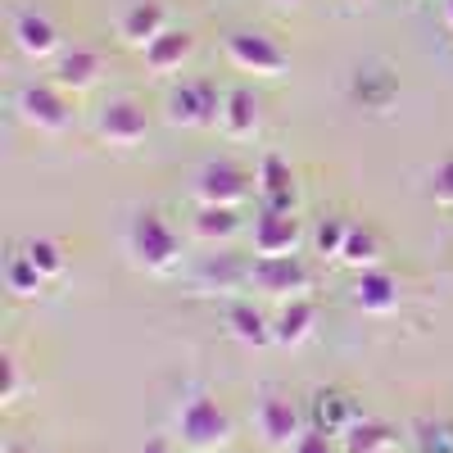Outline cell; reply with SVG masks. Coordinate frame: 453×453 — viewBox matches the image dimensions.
Returning <instances> with one entry per match:
<instances>
[{
	"mask_svg": "<svg viewBox=\"0 0 453 453\" xmlns=\"http://www.w3.org/2000/svg\"><path fill=\"white\" fill-rule=\"evenodd\" d=\"M145 132H150V113H145V104L132 100V96L109 100V104H100V113H96V136H100L104 145L132 150V145L145 141Z\"/></svg>",
	"mask_w": 453,
	"mask_h": 453,
	"instance_id": "cell-7",
	"label": "cell"
},
{
	"mask_svg": "<svg viewBox=\"0 0 453 453\" xmlns=\"http://www.w3.org/2000/svg\"><path fill=\"white\" fill-rule=\"evenodd\" d=\"M5 399H10V403L19 399V363H14V358H5Z\"/></svg>",
	"mask_w": 453,
	"mask_h": 453,
	"instance_id": "cell-32",
	"label": "cell"
},
{
	"mask_svg": "<svg viewBox=\"0 0 453 453\" xmlns=\"http://www.w3.org/2000/svg\"><path fill=\"white\" fill-rule=\"evenodd\" d=\"M254 422H258L263 444H273V449H286V444H295L299 435H304L299 431V403L286 390H263Z\"/></svg>",
	"mask_w": 453,
	"mask_h": 453,
	"instance_id": "cell-10",
	"label": "cell"
},
{
	"mask_svg": "<svg viewBox=\"0 0 453 453\" xmlns=\"http://www.w3.org/2000/svg\"><path fill=\"white\" fill-rule=\"evenodd\" d=\"M418 444L422 453H453V422H418Z\"/></svg>",
	"mask_w": 453,
	"mask_h": 453,
	"instance_id": "cell-29",
	"label": "cell"
},
{
	"mask_svg": "<svg viewBox=\"0 0 453 453\" xmlns=\"http://www.w3.org/2000/svg\"><path fill=\"white\" fill-rule=\"evenodd\" d=\"M390 444H395V431L372 418H358L345 431V453H390Z\"/></svg>",
	"mask_w": 453,
	"mask_h": 453,
	"instance_id": "cell-22",
	"label": "cell"
},
{
	"mask_svg": "<svg viewBox=\"0 0 453 453\" xmlns=\"http://www.w3.org/2000/svg\"><path fill=\"white\" fill-rule=\"evenodd\" d=\"M395 96H399V78H395L386 64H363V68H354V78H349V100H354V104L381 113V109L395 104Z\"/></svg>",
	"mask_w": 453,
	"mask_h": 453,
	"instance_id": "cell-13",
	"label": "cell"
},
{
	"mask_svg": "<svg viewBox=\"0 0 453 453\" xmlns=\"http://www.w3.org/2000/svg\"><path fill=\"white\" fill-rule=\"evenodd\" d=\"M136 453H173V449H168V440H159V435H155V440H145Z\"/></svg>",
	"mask_w": 453,
	"mask_h": 453,
	"instance_id": "cell-33",
	"label": "cell"
},
{
	"mask_svg": "<svg viewBox=\"0 0 453 453\" xmlns=\"http://www.w3.org/2000/svg\"><path fill=\"white\" fill-rule=\"evenodd\" d=\"M444 23H449V32H453V0H444Z\"/></svg>",
	"mask_w": 453,
	"mask_h": 453,
	"instance_id": "cell-34",
	"label": "cell"
},
{
	"mask_svg": "<svg viewBox=\"0 0 453 453\" xmlns=\"http://www.w3.org/2000/svg\"><path fill=\"white\" fill-rule=\"evenodd\" d=\"M376 258H381V241H376V232L372 226H349V241H345V250H340V263L367 273V268H376Z\"/></svg>",
	"mask_w": 453,
	"mask_h": 453,
	"instance_id": "cell-24",
	"label": "cell"
},
{
	"mask_svg": "<svg viewBox=\"0 0 453 453\" xmlns=\"http://www.w3.org/2000/svg\"><path fill=\"white\" fill-rule=\"evenodd\" d=\"M250 286L258 295H273V299H299V295L309 290V268L299 263V254L254 258L250 263Z\"/></svg>",
	"mask_w": 453,
	"mask_h": 453,
	"instance_id": "cell-8",
	"label": "cell"
},
{
	"mask_svg": "<svg viewBox=\"0 0 453 453\" xmlns=\"http://www.w3.org/2000/svg\"><path fill=\"white\" fill-rule=\"evenodd\" d=\"M354 309H363V313H372V318L395 313V309H399V281H395L390 273H381V268L358 273V281H354Z\"/></svg>",
	"mask_w": 453,
	"mask_h": 453,
	"instance_id": "cell-17",
	"label": "cell"
},
{
	"mask_svg": "<svg viewBox=\"0 0 453 453\" xmlns=\"http://www.w3.org/2000/svg\"><path fill=\"white\" fill-rule=\"evenodd\" d=\"M431 196H435V204L453 209V159L435 164V173H431Z\"/></svg>",
	"mask_w": 453,
	"mask_h": 453,
	"instance_id": "cell-30",
	"label": "cell"
},
{
	"mask_svg": "<svg viewBox=\"0 0 453 453\" xmlns=\"http://www.w3.org/2000/svg\"><path fill=\"white\" fill-rule=\"evenodd\" d=\"M295 453H331V435L313 426V431H304L295 440Z\"/></svg>",
	"mask_w": 453,
	"mask_h": 453,
	"instance_id": "cell-31",
	"label": "cell"
},
{
	"mask_svg": "<svg viewBox=\"0 0 453 453\" xmlns=\"http://www.w3.org/2000/svg\"><path fill=\"white\" fill-rule=\"evenodd\" d=\"M23 254L32 258V268L42 273L46 281L64 277V245H59V241H50V236H32V241L23 245Z\"/></svg>",
	"mask_w": 453,
	"mask_h": 453,
	"instance_id": "cell-26",
	"label": "cell"
},
{
	"mask_svg": "<svg viewBox=\"0 0 453 453\" xmlns=\"http://www.w3.org/2000/svg\"><path fill=\"white\" fill-rule=\"evenodd\" d=\"M226 326H232V335L241 340V345H268V340H273V322L263 318L254 304H232Z\"/></svg>",
	"mask_w": 453,
	"mask_h": 453,
	"instance_id": "cell-23",
	"label": "cell"
},
{
	"mask_svg": "<svg viewBox=\"0 0 453 453\" xmlns=\"http://www.w3.org/2000/svg\"><path fill=\"white\" fill-rule=\"evenodd\" d=\"M196 204H222V209H241L250 196V173L232 159H209L196 173Z\"/></svg>",
	"mask_w": 453,
	"mask_h": 453,
	"instance_id": "cell-6",
	"label": "cell"
},
{
	"mask_svg": "<svg viewBox=\"0 0 453 453\" xmlns=\"http://www.w3.org/2000/svg\"><path fill=\"white\" fill-rule=\"evenodd\" d=\"M313 322H318V309L309 304L304 295L286 299L281 313L273 318V340H277V345H286V349H295V345H304V340L313 335Z\"/></svg>",
	"mask_w": 453,
	"mask_h": 453,
	"instance_id": "cell-18",
	"label": "cell"
},
{
	"mask_svg": "<svg viewBox=\"0 0 453 453\" xmlns=\"http://www.w3.org/2000/svg\"><path fill=\"white\" fill-rule=\"evenodd\" d=\"M200 277L213 286H236V281H250V268H241V263L232 258V254H209L204 258V268H200Z\"/></svg>",
	"mask_w": 453,
	"mask_h": 453,
	"instance_id": "cell-28",
	"label": "cell"
},
{
	"mask_svg": "<svg viewBox=\"0 0 453 453\" xmlns=\"http://www.w3.org/2000/svg\"><path fill=\"white\" fill-rule=\"evenodd\" d=\"M145 68H150V78H164V73H177L186 59L196 55V36L186 32V27H168L164 36H155L145 50Z\"/></svg>",
	"mask_w": 453,
	"mask_h": 453,
	"instance_id": "cell-16",
	"label": "cell"
},
{
	"mask_svg": "<svg viewBox=\"0 0 453 453\" xmlns=\"http://www.w3.org/2000/svg\"><path fill=\"white\" fill-rule=\"evenodd\" d=\"M127 254L136 268L145 273H173L181 258V236L168 226V218L159 209H136L127 222Z\"/></svg>",
	"mask_w": 453,
	"mask_h": 453,
	"instance_id": "cell-1",
	"label": "cell"
},
{
	"mask_svg": "<svg viewBox=\"0 0 453 453\" xmlns=\"http://www.w3.org/2000/svg\"><path fill=\"white\" fill-rule=\"evenodd\" d=\"M349 226L354 222H345V218H322L318 232H313V250L322 258H340V250H345V241H349Z\"/></svg>",
	"mask_w": 453,
	"mask_h": 453,
	"instance_id": "cell-27",
	"label": "cell"
},
{
	"mask_svg": "<svg viewBox=\"0 0 453 453\" xmlns=\"http://www.w3.org/2000/svg\"><path fill=\"white\" fill-rule=\"evenodd\" d=\"M299 241H304V226H299L295 213L286 209H263L250 226V245H254V258H281V254H295Z\"/></svg>",
	"mask_w": 453,
	"mask_h": 453,
	"instance_id": "cell-9",
	"label": "cell"
},
{
	"mask_svg": "<svg viewBox=\"0 0 453 453\" xmlns=\"http://www.w3.org/2000/svg\"><path fill=\"white\" fill-rule=\"evenodd\" d=\"M177 435L191 453H218L232 440V412H226L213 395H191L177 408Z\"/></svg>",
	"mask_w": 453,
	"mask_h": 453,
	"instance_id": "cell-2",
	"label": "cell"
},
{
	"mask_svg": "<svg viewBox=\"0 0 453 453\" xmlns=\"http://www.w3.org/2000/svg\"><path fill=\"white\" fill-rule=\"evenodd\" d=\"M14 109H19V119L42 136H64L73 127V109H68V100L55 82L50 87H23L14 96Z\"/></svg>",
	"mask_w": 453,
	"mask_h": 453,
	"instance_id": "cell-5",
	"label": "cell"
},
{
	"mask_svg": "<svg viewBox=\"0 0 453 453\" xmlns=\"http://www.w3.org/2000/svg\"><path fill=\"white\" fill-rule=\"evenodd\" d=\"M258 119H263V104H258V96H254L250 87L222 91V119H218V127H222L226 141L254 136V132H258Z\"/></svg>",
	"mask_w": 453,
	"mask_h": 453,
	"instance_id": "cell-15",
	"label": "cell"
},
{
	"mask_svg": "<svg viewBox=\"0 0 453 453\" xmlns=\"http://www.w3.org/2000/svg\"><path fill=\"white\" fill-rule=\"evenodd\" d=\"M10 453H27V449H10Z\"/></svg>",
	"mask_w": 453,
	"mask_h": 453,
	"instance_id": "cell-36",
	"label": "cell"
},
{
	"mask_svg": "<svg viewBox=\"0 0 453 453\" xmlns=\"http://www.w3.org/2000/svg\"><path fill=\"white\" fill-rule=\"evenodd\" d=\"M5 286L14 290V295H23V299H32V295H42L46 290V277L32 268V258L19 250V254H10V263H5Z\"/></svg>",
	"mask_w": 453,
	"mask_h": 453,
	"instance_id": "cell-25",
	"label": "cell"
},
{
	"mask_svg": "<svg viewBox=\"0 0 453 453\" xmlns=\"http://www.w3.org/2000/svg\"><path fill=\"white\" fill-rule=\"evenodd\" d=\"M222 50L241 73H254V78H281V73L290 68L286 50L258 27H232L222 36Z\"/></svg>",
	"mask_w": 453,
	"mask_h": 453,
	"instance_id": "cell-3",
	"label": "cell"
},
{
	"mask_svg": "<svg viewBox=\"0 0 453 453\" xmlns=\"http://www.w3.org/2000/svg\"><path fill=\"white\" fill-rule=\"evenodd\" d=\"M10 36H14V50H19L23 59H32V64L55 59V55H59V46H64V42H59V27H55L46 14H36V10L14 14Z\"/></svg>",
	"mask_w": 453,
	"mask_h": 453,
	"instance_id": "cell-11",
	"label": "cell"
},
{
	"mask_svg": "<svg viewBox=\"0 0 453 453\" xmlns=\"http://www.w3.org/2000/svg\"><path fill=\"white\" fill-rule=\"evenodd\" d=\"M313 422L318 431L326 435H345L358 418H354V399L349 395H340V390H318L313 395Z\"/></svg>",
	"mask_w": 453,
	"mask_h": 453,
	"instance_id": "cell-20",
	"label": "cell"
},
{
	"mask_svg": "<svg viewBox=\"0 0 453 453\" xmlns=\"http://www.w3.org/2000/svg\"><path fill=\"white\" fill-rule=\"evenodd\" d=\"M254 191L263 196V209H286L295 213L299 204V191H295V173L281 155H263L258 168H254Z\"/></svg>",
	"mask_w": 453,
	"mask_h": 453,
	"instance_id": "cell-12",
	"label": "cell"
},
{
	"mask_svg": "<svg viewBox=\"0 0 453 453\" xmlns=\"http://www.w3.org/2000/svg\"><path fill=\"white\" fill-rule=\"evenodd\" d=\"M277 5H304V0H277Z\"/></svg>",
	"mask_w": 453,
	"mask_h": 453,
	"instance_id": "cell-35",
	"label": "cell"
},
{
	"mask_svg": "<svg viewBox=\"0 0 453 453\" xmlns=\"http://www.w3.org/2000/svg\"><path fill=\"white\" fill-rule=\"evenodd\" d=\"M164 32H168V14H164L159 0H132V5L123 10V19H119V36L132 50H145Z\"/></svg>",
	"mask_w": 453,
	"mask_h": 453,
	"instance_id": "cell-14",
	"label": "cell"
},
{
	"mask_svg": "<svg viewBox=\"0 0 453 453\" xmlns=\"http://www.w3.org/2000/svg\"><path fill=\"white\" fill-rule=\"evenodd\" d=\"M191 232H196V236H200L204 245L232 241V236L241 232V213H236V209H222V204H196Z\"/></svg>",
	"mask_w": 453,
	"mask_h": 453,
	"instance_id": "cell-21",
	"label": "cell"
},
{
	"mask_svg": "<svg viewBox=\"0 0 453 453\" xmlns=\"http://www.w3.org/2000/svg\"><path fill=\"white\" fill-rule=\"evenodd\" d=\"M173 127H218L222 119V91L213 82H181L164 100Z\"/></svg>",
	"mask_w": 453,
	"mask_h": 453,
	"instance_id": "cell-4",
	"label": "cell"
},
{
	"mask_svg": "<svg viewBox=\"0 0 453 453\" xmlns=\"http://www.w3.org/2000/svg\"><path fill=\"white\" fill-rule=\"evenodd\" d=\"M96 78H100V55L96 50H64L55 59V87L59 91H73V96L91 91Z\"/></svg>",
	"mask_w": 453,
	"mask_h": 453,
	"instance_id": "cell-19",
	"label": "cell"
}]
</instances>
